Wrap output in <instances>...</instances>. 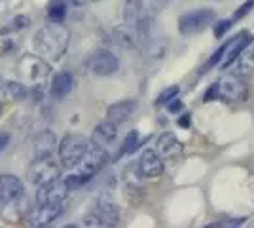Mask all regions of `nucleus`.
<instances>
[{
  "mask_svg": "<svg viewBox=\"0 0 254 228\" xmlns=\"http://www.w3.org/2000/svg\"><path fill=\"white\" fill-rule=\"evenodd\" d=\"M108 160H110V156H108L105 147H99V145L89 141V147L85 151L84 158L72 167V173L63 177L68 192H72L76 188L84 186L85 183H89L99 171H103V167L108 163Z\"/></svg>",
  "mask_w": 254,
  "mask_h": 228,
  "instance_id": "f257e3e1",
  "label": "nucleus"
},
{
  "mask_svg": "<svg viewBox=\"0 0 254 228\" xmlns=\"http://www.w3.org/2000/svg\"><path fill=\"white\" fill-rule=\"evenodd\" d=\"M70 44V31L63 23L52 21L44 25L34 36V50L36 54L48 61H59Z\"/></svg>",
  "mask_w": 254,
  "mask_h": 228,
  "instance_id": "f03ea898",
  "label": "nucleus"
},
{
  "mask_svg": "<svg viewBox=\"0 0 254 228\" xmlns=\"http://www.w3.org/2000/svg\"><path fill=\"white\" fill-rule=\"evenodd\" d=\"M214 99H220L224 103H243L247 99V86L239 76L226 75L218 82H214L205 93V101Z\"/></svg>",
  "mask_w": 254,
  "mask_h": 228,
  "instance_id": "7ed1b4c3",
  "label": "nucleus"
},
{
  "mask_svg": "<svg viewBox=\"0 0 254 228\" xmlns=\"http://www.w3.org/2000/svg\"><path fill=\"white\" fill-rule=\"evenodd\" d=\"M17 75H19V78H21V82L25 86L31 84V87L40 89L48 82V78L52 75V69L46 63L44 57L27 54L23 55L21 59H19V63H17Z\"/></svg>",
  "mask_w": 254,
  "mask_h": 228,
  "instance_id": "20e7f679",
  "label": "nucleus"
},
{
  "mask_svg": "<svg viewBox=\"0 0 254 228\" xmlns=\"http://www.w3.org/2000/svg\"><path fill=\"white\" fill-rule=\"evenodd\" d=\"M120 221V207L106 196L97 200L91 211L85 215V227H116Z\"/></svg>",
  "mask_w": 254,
  "mask_h": 228,
  "instance_id": "39448f33",
  "label": "nucleus"
},
{
  "mask_svg": "<svg viewBox=\"0 0 254 228\" xmlns=\"http://www.w3.org/2000/svg\"><path fill=\"white\" fill-rule=\"evenodd\" d=\"M87 147H89V139L84 135H66V137H63L61 145H57L59 163L66 169H72L76 163L84 158Z\"/></svg>",
  "mask_w": 254,
  "mask_h": 228,
  "instance_id": "423d86ee",
  "label": "nucleus"
},
{
  "mask_svg": "<svg viewBox=\"0 0 254 228\" xmlns=\"http://www.w3.org/2000/svg\"><path fill=\"white\" fill-rule=\"evenodd\" d=\"M216 19V13L209 8H201V10H193L188 11L184 15H180L179 19V31L182 36H191V34H197L205 31L211 23H214Z\"/></svg>",
  "mask_w": 254,
  "mask_h": 228,
  "instance_id": "0eeeda50",
  "label": "nucleus"
},
{
  "mask_svg": "<svg viewBox=\"0 0 254 228\" xmlns=\"http://www.w3.org/2000/svg\"><path fill=\"white\" fill-rule=\"evenodd\" d=\"M27 175H29V181L32 185L40 186L61 177V163L55 162L53 158H34Z\"/></svg>",
  "mask_w": 254,
  "mask_h": 228,
  "instance_id": "6e6552de",
  "label": "nucleus"
},
{
  "mask_svg": "<svg viewBox=\"0 0 254 228\" xmlns=\"http://www.w3.org/2000/svg\"><path fill=\"white\" fill-rule=\"evenodd\" d=\"M66 209V202H55V204H36L31 206L27 221L32 227H48L53 221L61 217Z\"/></svg>",
  "mask_w": 254,
  "mask_h": 228,
  "instance_id": "1a4fd4ad",
  "label": "nucleus"
},
{
  "mask_svg": "<svg viewBox=\"0 0 254 228\" xmlns=\"http://www.w3.org/2000/svg\"><path fill=\"white\" fill-rule=\"evenodd\" d=\"M135 169H137L138 177H144V179H156L159 175H163V160L158 152L154 149H146L142 151V154L138 156L137 163H135Z\"/></svg>",
  "mask_w": 254,
  "mask_h": 228,
  "instance_id": "9d476101",
  "label": "nucleus"
},
{
  "mask_svg": "<svg viewBox=\"0 0 254 228\" xmlns=\"http://www.w3.org/2000/svg\"><path fill=\"white\" fill-rule=\"evenodd\" d=\"M25 198V186L15 175H0V206H11Z\"/></svg>",
  "mask_w": 254,
  "mask_h": 228,
  "instance_id": "9b49d317",
  "label": "nucleus"
},
{
  "mask_svg": "<svg viewBox=\"0 0 254 228\" xmlns=\"http://www.w3.org/2000/svg\"><path fill=\"white\" fill-rule=\"evenodd\" d=\"M68 188L64 185L63 177L53 179L50 183L36 186V204H55V202H66Z\"/></svg>",
  "mask_w": 254,
  "mask_h": 228,
  "instance_id": "f8f14e48",
  "label": "nucleus"
},
{
  "mask_svg": "<svg viewBox=\"0 0 254 228\" xmlns=\"http://www.w3.org/2000/svg\"><path fill=\"white\" fill-rule=\"evenodd\" d=\"M89 69L97 76H110L120 69V61L114 54H110L108 50H99L89 59Z\"/></svg>",
  "mask_w": 254,
  "mask_h": 228,
  "instance_id": "ddd939ff",
  "label": "nucleus"
},
{
  "mask_svg": "<svg viewBox=\"0 0 254 228\" xmlns=\"http://www.w3.org/2000/svg\"><path fill=\"white\" fill-rule=\"evenodd\" d=\"M154 151L161 156V160H177L182 151H184V145L179 141L177 135H173L171 131H165L158 137L156 143V149Z\"/></svg>",
  "mask_w": 254,
  "mask_h": 228,
  "instance_id": "4468645a",
  "label": "nucleus"
},
{
  "mask_svg": "<svg viewBox=\"0 0 254 228\" xmlns=\"http://www.w3.org/2000/svg\"><path fill=\"white\" fill-rule=\"evenodd\" d=\"M253 38H254L253 33H249V31H241L237 36L230 38L228 48H226V54H224V63H222L224 69H228V67L232 65L233 61L241 55V52H243L245 48L253 42Z\"/></svg>",
  "mask_w": 254,
  "mask_h": 228,
  "instance_id": "2eb2a0df",
  "label": "nucleus"
},
{
  "mask_svg": "<svg viewBox=\"0 0 254 228\" xmlns=\"http://www.w3.org/2000/svg\"><path fill=\"white\" fill-rule=\"evenodd\" d=\"M112 44H116L120 48H135L138 42H140V34H138L137 27H131V25H122V27H116L112 33H110V38H108Z\"/></svg>",
  "mask_w": 254,
  "mask_h": 228,
  "instance_id": "dca6fc26",
  "label": "nucleus"
},
{
  "mask_svg": "<svg viewBox=\"0 0 254 228\" xmlns=\"http://www.w3.org/2000/svg\"><path fill=\"white\" fill-rule=\"evenodd\" d=\"M135 110H137V103L131 101V99H126V101H120V103H114V105L108 107L106 120H110L116 126H120V124H124V122L131 118L135 114Z\"/></svg>",
  "mask_w": 254,
  "mask_h": 228,
  "instance_id": "f3484780",
  "label": "nucleus"
},
{
  "mask_svg": "<svg viewBox=\"0 0 254 228\" xmlns=\"http://www.w3.org/2000/svg\"><path fill=\"white\" fill-rule=\"evenodd\" d=\"M29 95V87L23 82H13L0 76V101H21Z\"/></svg>",
  "mask_w": 254,
  "mask_h": 228,
  "instance_id": "a211bd4d",
  "label": "nucleus"
},
{
  "mask_svg": "<svg viewBox=\"0 0 254 228\" xmlns=\"http://www.w3.org/2000/svg\"><path fill=\"white\" fill-rule=\"evenodd\" d=\"M118 137V126L110 120H105L101 124H97L95 130H93V137H91V143H95L99 147H110L112 143L116 141Z\"/></svg>",
  "mask_w": 254,
  "mask_h": 228,
  "instance_id": "6ab92c4d",
  "label": "nucleus"
},
{
  "mask_svg": "<svg viewBox=\"0 0 254 228\" xmlns=\"http://www.w3.org/2000/svg\"><path fill=\"white\" fill-rule=\"evenodd\" d=\"M57 151V139L52 131H42L34 141V158H53Z\"/></svg>",
  "mask_w": 254,
  "mask_h": 228,
  "instance_id": "aec40b11",
  "label": "nucleus"
},
{
  "mask_svg": "<svg viewBox=\"0 0 254 228\" xmlns=\"http://www.w3.org/2000/svg\"><path fill=\"white\" fill-rule=\"evenodd\" d=\"M72 86H74L72 75H68V73H59V75L53 76L52 84H50V93H52V97H55V99H64L72 91Z\"/></svg>",
  "mask_w": 254,
  "mask_h": 228,
  "instance_id": "412c9836",
  "label": "nucleus"
},
{
  "mask_svg": "<svg viewBox=\"0 0 254 228\" xmlns=\"http://www.w3.org/2000/svg\"><path fill=\"white\" fill-rule=\"evenodd\" d=\"M142 19H146L144 15V6L140 0H126L124 6V23L131 25V27H138Z\"/></svg>",
  "mask_w": 254,
  "mask_h": 228,
  "instance_id": "4be33fe9",
  "label": "nucleus"
},
{
  "mask_svg": "<svg viewBox=\"0 0 254 228\" xmlns=\"http://www.w3.org/2000/svg\"><path fill=\"white\" fill-rule=\"evenodd\" d=\"M48 17H50V21H64V17H66V4H64V0H50V4H48Z\"/></svg>",
  "mask_w": 254,
  "mask_h": 228,
  "instance_id": "5701e85b",
  "label": "nucleus"
},
{
  "mask_svg": "<svg viewBox=\"0 0 254 228\" xmlns=\"http://www.w3.org/2000/svg\"><path fill=\"white\" fill-rule=\"evenodd\" d=\"M138 133L137 131H129L126 137V141H124V145H122V149H120V156H129V154H133V152L138 149Z\"/></svg>",
  "mask_w": 254,
  "mask_h": 228,
  "instance_id": "b1692460",
  "label": "nucleus"
},
{
  "mask_svg": "<svg viewBox=\"0 0 254 228\" xmlns=\"http://www.w3.org/2000/svg\"><path fill=\"white\" fill-rule=\"evenodd\" d=\"M180 87L179 86H171L167 87V89H163L161 93H159V97L156 99V105H159V107H163V105H169L173 99L179 95Z\"/></svg>",
  "mask_w": 254,
  "mask_h": 228,
  "instance_id": "393cba45",
  "label": "nucleus"
},
{
  "mask_svg": "<svg viewBox=\"0 0 254 228\" xmlns=\"http://www.w3.org/2000/svg\"><path fill=\"white\" fill-rule=\"evenodd\" d=\"M232 25H233V19H220V21H216L214 23V36L216 38H222L224 34L232 29Z\"/></svg>",
  "mask_w": 254,
  "mask_h": 228,
  "instance_id": "a878e982",
  "label": "nucleus"
},
{
  "mask_svg": "<svg viewBox=\"0 0 254 228\" xmlns=\"http://www.w3.org/2000/svg\"><path fill=\"white\" fill-rule=\"evenodd\" d=\"M254 8V0H247V2H245L243 6H241V8H239V10L235 11V13H233V21H235V19H241V17H245V15H247V13H249V11L253 10Z\"/></svg>",
  "mask_w": 254,
  "mask_h": 228,
  "instance_id": "bb28decb",
  "label": "nucleus"
},
{
  "mask_svg": "<svg viewBox=\"0 0 254 228\" xmlns=\"http://www.w3.org/2000/svg\"><path fill=\"white\" fill-rule=\"evenodd\" d=\"M29 23H31V19H29V17H25V15H19V17H15V19L11 21V25L8 27V29H11V31H13V29H15V31H19V29H25Z\"/></svg>",
  "mask_w": 254,
  "mask_h": 228,
  "instance_id": "cd10ccee",
  "label": "nucleus"
},
{
  "mask_svg": "<svg viewBox=\"0 0 254 228\" xmlns=\"http://www.w3.org/2000/svg\"><path fill=\"white\" fill-rule=\"evenodd\" d=\"M191 120H190V114H182L179 118V126H182V128H190Z\"/></svg>",
  "mask_w": 254,
  "mask_h": 228,
  "instance_id": "c85d7f7f",
  "label": "nucleus"
},
{
  "mask_svg": "<svg viewBox=\"0 0 254 228\" xmlns=\"http://www.w3.org/2000/svg\"><path fill=\"white\" fill-rule=\"evenodd\" d=\"M8 143H10V135L8 133H0V151H4L8 147Z\"/></svg>",
  "mask_w": 254,
  "mask_h": 228,
  "instance_id": "c756f323",
  "label": "nucleus"
},
{
  "mask_svg": "<svg viewBox=\"0 0 254 228\" xmlns=\"http://www.w3.org/2000/svg\"><path fill=\"white\" fill-rule=\"evenodd\" d=\"M180 107H182V103H180V101L177 97H175L169 103V110H171V112H177V110H180Z\"/></svg>",
  "mask_w": 254,
  "mask_h": 228,
  "instance_id": "7c9ffc66",
  "label": "nucleus"
},
{
  "mask_svg": "<svg viewBox=\"0 0 254 228\" xmlns=\"http://www.w3.org/2000/svg\"><path fill=\"white\" fill-rule=\"evenodd\" d=\"M72 6H84V4H87V0H68Z\"/></svg>",
  "mask_w": 254,
  "mask_h": 228,
  "instance_id": "2f4dec72",
  "label": "nucleus"
},
{
  "mask_svg": "<svg viewBox=\"0 0 254 228\" xmlns=\"http://www.w3.org/2000/svg\"><path fill=\"white\" fill-rule=\"evenodd\" d=\"M158 2H159V4H169L171 0H158Z\"/></svg>",
  "mask_w": 254,
  "mask_h": 228,
  "instance_id": "473e14b6",
  "label": "nucleus"
},
{
  "mask_svg": "<svg viewBox=\"0 0 254 228\" xmlns=\"http://www.w3.org/2000/svg\"><path fill=\"white\" fill-rule=\"evenodd\" d=\"M0 116H2V105H0Z\"/></svg>",
  "mask_w": 254,
  "mask_h": 228,
  "instance_id": "72a5a7b5",
  "label": "nucleus"
}]
</instances>
